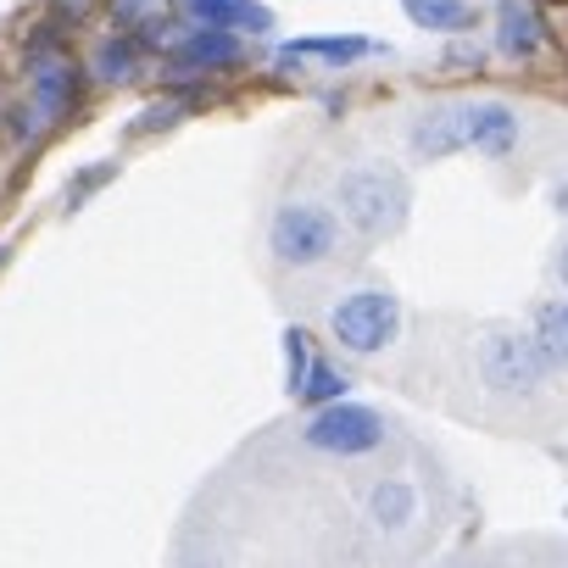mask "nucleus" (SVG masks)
Instances as JSON below:
<instances>
[{"instance_id": "obj_24", "label": "nucleus", "mask_w": 568, "mask_h": 568, "mask_svg": "<svg viewBox=\"0 0 568 568\" xmlns=\"http://www.w3.org/2000/svg\"><path fill=\"white\" fill-rule=\"evenodd\" d=\"M551 273H557V278H562V291H568V240H562V245H557V256H551Z\"/></svg>"}, {"instance_id": "obj_19", "label": "nucleus", "mask_w": 568, "mask_h": 568, "mask_svg": "<svg viewBox=\"0 0 568 568\" xmlns=\"http://www.w3.org/2000/svg\"><path fill=\"white\" fill-rule=\"evenodd\" d=\"M173 0H112V18L123 29H151V23H168Z\"/></svg>"}, {"instance_id": "obj_21", "label": "nucleus", "mask_w": 568, "mask_h": 568, "mask_svg": "<svg viewBox=\"0 0 568 568\" xmlns=\"http://www.w3.org/2000/svg\"><path fill=\"white\" fill-rule=\"evenodd\" d=\"M106 179H118V162H101V168H90V173H79L73 184H68V212H79Z\"/></svg>"}, {"instance_id": "obj_18", "label": "nucleus", "mask_w": 568, "mask_h": 568, "mask_svg": "<svg viewBox=\"0 0 568 568\" xmlns=\"http://www.w3.org/2000/svg\"><path fill=\"white\" fill-rule=\"evenodd\" d=\"M307 368H313V341H307V329H284V390H302V379H307Z\"/></svg>"}, {"instance_id": "obj_4", "label": "nucleus", "mask_w": 568, "mask_h": 568, "mask_svg": "<svg viewBox=\"0 0 568 568\" xmlns=\"http://www.w3.org/2000/svg\"><path fill=\"white\" fill-rule=\"evenodd\" d=\"M479 374L496 396H535L551 379V363L529 329H490L479 341Z\"/></svg>"}, {"instance_id": "obj_6", "label": "nucleus", "mask_w": 568, "mask_h": 568, "mask_svg": "<svg viewBox=\"0 0 568 568\" xmlns=\"http://www.w3.org/2000/svg\"><path fill=\"white\" fill-rule=\"evenodd\" d=\"M407 151H413V162H446V156L468 151V112H463V101L424 106L413 118V129H407Z\"/></svg>"}, {"instance_id": "obj_8", "label": "nucleus", "mask_w": 568, "mask_h": 568, "mask_svg": "<svg viewBox=\"0 0 568 568\" xmlns=\"http://www.w3.org/2000/svg\"><path fill=\"white\" fill-rule=\"evenodd\" d=\"M463 112H468V151H479V156H490V162H501V156L518 151L524 123H518V112H513L507 101L485 95V101H463Z\"/></svg>"}, {"instance_id": "obj_1", "label": "nucleus", "mask_w": 568, "mask_h": 568, "mask_svg": "<svg viewBox=\"0 0 568 568\" xmlns=\"http://www.w3.org/2000/svg\"><path fill=\"white\" fill-rule=\"evenodd\" d=\"M407 206H413V184L402 168L390 162H357L335 179V212L346 229H357L363 240H379V234H396L407 223Z\"/></svg>"}, {"instance_id": "obj_17", "label": "nucleus", "mask_w": 568, "mask_h": 568, "mask_svg": "<svg viewBox=\"0 0 568 568\" xmlns=\"http://www.w3.org/2000/svg\"><path fill=\"white\" fill-rule=\"evenodd\" d=\"M413 513H418V496H413L407 479H385V485H374V496H368V518H374L379 529H402Z\"/></svg>"}, {"instance_id": "obj_2", "label": "nucleus", "mask_w": 568, "mask_h": 568, "mask_svg": "<svg viewBox=\"0 0 568 568\" xmlns=\"http://www.w3.org/2000/svg\"><path fill=\"white\" fill-rule=\"evenodd\" d=\"M267 251L278 267H324L341 256V212L329 201H278L267 217Z\"/></svg>"}, {"instance_id": "obj_9", "label": "nucleus", "mask_w": 568, "mask_h": 568, "mask_svg": "<svg viewBox=\"0 0 568 568\" xmlns=\"http://www.w3.org/2000/svg\"><path fill=\"white\" fill-rule=\"evenodd\" d=\"M496 51L507 62H529L546 45V23L535 12V0H496V29H490Z\"/></svg>"}, {"instance_id": "obj_5", "label": "nucleus", "mask_w": 568, "mask_h": 568, "mask_svg": "<svg viewBox=\"0 0 568 568\" xmlns=\"http://www.w3.org/2000/svg\"><path fill=\"white\" fill-rule=\"evenodd\" d=\"M385 435H390L385 413H374L363 402H329L307 418L302 446L318 452V457H368V452L385 446Z\"/></svg>"}, {"instance_id": "obj_25", "label": "nucleus", "mask_w": 568, "mask_h": 568, "mask_svg": "<svg viewBox=\"0 0 568 568\" xmlns=\"http://www.w3.org/2000/svg\"><path fill=\"white\" fill-rule=\"evenodd\" d=\"M179 568H212V562H179Z\"/></svg>"}, {"instance_id": "obj_23", "label": "nucleus", "mask_w": 568, "mask_h": 568, "mask_svg": "<svg viewBox=\"0 0 568 568\" xmlns=\"http://www.w3.org/2000/svg\"><path fill=\"white\" fill-rule=\"evenodd\" d=\"M40 123H45V118H40V106H34V101H29V106H12V140H34V134H40Z\"/></svg>"}, {"instance_id": "obj_15", "label": "nucleus", "mask_w": 568, "mask_h": 568, "mask_svg": "<svg viewBox=\"0 0 568 568\" xmlns=\"http://www.w3.org/2000/svg\"><path fill=\"white\" fill-rule=\"evenodd\" d=\"M140 40L134 34H106L95 51H90V73L101 79V84H129L134 73H140Z\"/></svg>"}, {"instance_id": "obj_3", "label": "nucleus", "mask_w": 568, "mask_h": 568, "mask_svg": "<svg viewBox=\"0 0 568 568\" xmlns=\"http://www.w3.org/2000/svg\"><path fill=\"white\" fill-rule=\"evenodd\" d=\"M329 335L352 357H379L402 335V302L385 291V284H363V291H352L329 307Z\"/></svg>"}, {"instance_id": "obj_11", "label": "nucleus", "mask_w": 568, "mask_h": 568, "mask_svg": "<svg viewBox=\"0 0 568 568\" xmlns=\"http://www.w3.org/2000/svg\"><path fill=\"white\" fill-rule=\"evenodd\" d=\"M184 12H190V23H201V29H234L240 40L245 34L251 40L273 34V12L262 7V0H184Z\"/></svg>"}, {"instance_id": "obj_20", "label": "nucleus", "mask_w": 568, "mask_h": 568, "mask_svg": "<svg viewBox=\"0 0 568 568\" xmlns=\"http://www.w3.org/2000/svg\"><path fill=\"white\" fill-rule=\"evenodd\" d=\"M179 118H184L179 101H156V106H145V112L129 123V140H145V134H156V129H173Z\"/></svg>"}, {"instance_id": "obj_14", "label": "nucleus", "mask_w": 568, "mask_h": 568, "mask_svg": "<svg viewBox=\"0 0 568 568\" xmlns=\"http://www.w3.org/2000/svg\"><path fill=\"white\" fill-rule=\"evenodd\" d=\"M402 12L424 34H468L474 29V7H468V0H402Z\"/></svg>"}, {"instance_id": "obj_16", "label": "nucleus", "mask_w": 568, "mask_h": 568, "mask_svg": "<svg viewBox=\"0 0 568 568\" xmlns=\"http://www.w3.org/2000/svg\"><path fill=\"white\" fill-rule=\"evenodd\" d=\"M346 390H352V379H346V368H335V363H324V357H313V368H307V379H302V390H296V402H302L307 413H318V407H329V402H346Z\"/></svg>"}, {"instance_id": "obj_7", "label": "nucleus", "mask_w": 568, "mask_h": 568, "mask_svg": "<svg viewBox=\"0 0 568 568\" xmlns=\"http://www.w3.org/2000/svg\"><path fill=\"white\" fill-rule=\"evenodd\" d=\"M245 57V40L234 34V29H184L173 45H168V62L179 68V73H223V68H234Z\"/></svg>"}, {"instance_id": "obj_10", "label": "nucleus", "mask_w": 568, "mask_h": 568, "mask_svg": "<svg viewBox=\"0 0 568 568\" xmlns=\"http://www.w3.org/2000/svg\"><path fill=\"white\" fill-rule=\"evenodd\" d=\"M29 101L40 106V118H68L79 101V68L68 57H34L29 62Z\"/></svg>"}, {"instance_id": "obj_13", "label": "nucleus", "mask_w": 568, "mask_h": 568, "mask_svg": "<svg viewBox=\"0 0 568 568\" xmlns=\"http://www.w3.org/2000/svg\"><path fill=\"white\" fill-rule=\"evenodd\" d=\"M529 335H535V346L546 352L551 374H568V296H546V302H535V313H529Z\"/></svg>"}, {"instance_id": "obj_22", "label": "nucleus", "mask_w": 568, "mask_h": 568, "mask_svg": "<svg viewBox=\"0 0 568 568\" xmlns=\"http://www.w3.org/2000/svg\"><path fill=\"white\" fill-rule=\"evenodd\" d=\"M479 62H485V45H479V40H457V45L446 51V68H474V73H479Z\"/></svg>"}, {"instance_id": "obj_12", "label": "nucleus", "mask_w": 568, "mask_h": 568, "mask_svg": "<svg viewBox=\"0 0 568 568\" xmlns=\"http://www.w3.org/2000/svg\"><path fill=\"white\" fill-rule=\"evenodd\" d=\"M379 45L374 40H363V34H313V40H291V45H278V68H296V62H324V68H352V62H363V57H374Z\"/></svg>"}]
</instances>
